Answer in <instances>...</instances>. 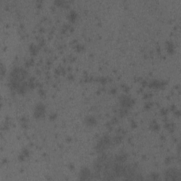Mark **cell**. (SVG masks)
I'll use <instances>...</instances> for the list:
<instances>
[{
	"instance_id": "cell-2",
	"label": "cell",
	"mask_w": 181,
	"mask_h": 181,
	"mask_svg": "<svg viewBox=\"0 0 181 181\" xmlns=\"http://www.w3.org/2000/svg\"><path fill=\"white\" fill-rule=\"evenodd\" d=\"M179 171L175 168H170L165 173L166 180H179Z\"/></svg>"
},
{
	"instance_id": "cell-5",
	"label": "cell",
	"mask_w": 181,
	"mask_h": 181,
	"mask_svg": "<svg viewBox=\"0 0 181 181\" xmlns=\"http://www.w3.org/2000/svg\"><path fill=\"white\" fill-rule=\"evenodd\" d=\"M120 103L122 105L123 108H127L131 106L132 101L131 100V98H129L128 97L125 96L120 98Z\"/></svg>"
},
{
	"instance_id": "cell-4",
	"label": "cell",
	"mask_w": 181,
	"mask_h": 181,
	"mask_svg": "<svg viewBox=\"0 0 181 181\" xmlns=\"http://www.w3.org/2000/svg\"><path fill=\"white\" fill-rule=\"evenodd\" d=\"M91 173L89 168L87 167H83L82 168L79 173V177L81 180H89L91 179Z\"/></svg>"
},
{
	"instance_id": "cell-6",
	"label": "cell",
	"mask_w": 181,
	"mask_h": 181,
	"mask_svg": "<svg viewBox=\"0 0 181 181\" xmlns=\"http://www.w3.org/2000/svg\"><path fill=\"white\" fill-rule=\"evenodd\" d=\"M85 122L86 125L88 126H93L96 125V120L95 118H93V116H88L85 119Z\"/></svg>"
},
{
	"instance_id": "cell-3",
	"label": "cell",
	"mask_w": 181,
	"mask_h": 181,
	"mask_svg": "<svg viewBox=\"0 0 181 181\" xmlns=\"http://www.w3.org/2000/svg\"><path fill=\"white\" fill-rule=\"evenodd\" d=\"M45 111V107L43 103H38L36 105L34 109V117L36 118H42Z\"/></svg>"
},
{
	"instance_id": "cell-1",
	"label": "cell",
	"mask_w": 181,
	"mask_h": 181,
	"mask_svg": "<svg viewBox=\"0 0 181 181\" xmlns=\"http://www.w3.org/2000/svg\"><path fill=\"white\" fill-rule=\"evenodd\" d=\"M112 140L108 135H105L100 139L96 146V150L99 153H103L112 144Z\"/></svg>"
},
{
	"instance_id": "cell-7",
	"label": "cell",
	"mask_w": 181,
	"mask_h": 181,
	"mask_svg": "<svg viewBox=\"0 0 181 181\" xmlns=\"http://www.w3.org/2000/svg\"><path fill=\"white\" fill-rule=\"evenodd\" d=\"M69 19L71 20V21H74L75 18H77V13H75L74 11H72V12L69 13Z\"/></svg>"
}]
</instances>
